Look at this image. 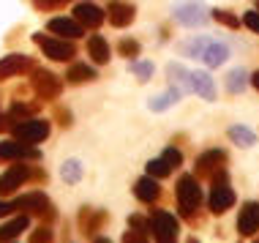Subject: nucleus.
<instances>
[{
	"mask_svg": "<svg viewBox=\"0 0 259 243\" xmlns=\"http://www.w3.org/2000/svg\"><path fill=\"white\" fill-rule=\"evenodd\" d=\"M232 205H235V189L227 180V170L219 167V170L213 172V186H210V194H207V211L213 213V216H221V213H227Z\"/></svg>",
	"mask_w": 259,
	"mask_h": 243,
	"instance_id": "obj_1",
	"label": "nucleus"
},
{
	"mask_svg": "<svg viewBox=\"0 0 259 243\" xmlns=\"http://www.w3.org/2000/svg\"><path fill=\"white\" fill-rule=\"evenodd\" d=\"M172 17L183 27H202L210 19V9L202 0H178L172 6Z\"/></svg>",
	"mask_w": 259,
	"mask_h": 243,
	"instance_id": "obj_2",
	"label": "nucleus"
},
{
	"mask_svg": "<svg viewBox=\"0 0 259 243\" xmlns=\"http://www.w3.org/2000/svg\"><path fill=\"white\" fill-rule=\"evenodd\" d=\"M33 41L41 47V52L50 60L58 63H68L71 58H76V47L71 44V38H60V36H47V33H36Z\"/></svg>",
	"mask_w": 259,
	"mask_h": 243,
	"instance_id": "obj_3",
	"label": "nucleus"
},
{
	"mask_svg": "<svg viewBox=\"0 0 259 243\" xmlns=\"http://www.w3.org/2000/svg\"><path fill=\"white\" fill-rule=\"evenodd\" d=\"M14 211H22L27 216H41L47 221L55 219V211H52V202L50 197H47L44 191H30V194H22V197H17L11 202Z\"/></svg>",
	"mask_w": 259,
	"mask_h": 243,
	"instance_id": "obj_4",
	"label": "nucleus"
},
{
	"mask_svg": "<svg viewBox=\"0 0 259 243\" xmlns=\"http://www.w3.org/2000/svg\"><path fill=\"white\" fill-rule=\"evenodd\" d=\"M199 202H202V189H199L197 178H194V175H183L178 180V205H180V213H183L186 219H191L194 213H197Z\"/></svg>",
	"mask_w": 259,
	"mask_h": 243,
	"instance_id": "obj_5",
	"label": "nucleus"
},
{
	"mask_svg": "<svg viewBox=\"0 0 259 243\" xmlns=\"http://www.w3.org/2000/svg\"><path fill=\"white\" fill-rule=\"evenodd\" d=\"M11 134L14 140H22V142H44L50 137V123L41 120V117H25V120L11 123Z\"/></svg>",
	"mask_w": 259,
	"mask_h": 243,
	"instance_id": "obj_6",
	"label": "nucleus"
},
{
	"mask_svg": "<svg viewBox=\"0 0 259 243\" xmlns=\"http://www.w3.org/2000/svg\"><path fill=\"white\" fill-rule=\"evenodd\" d=\"M30 85L38 99H44V101H52L63 93V82L52 71H47V68H30Z\"/></svg>",
	"mask_w": 259,
	"mask_h": 243,
	"instance_id": "obj_7",
	"label": "nucleus"
},
{
	"mask_svg": "<svg viewBox=\"0 0 259 243\" xmlns=\"http://www.w3.org/2000/svg\"><path fill=\"white\" fill-rule=\"evenodd\" d=\"M150 232H153V238L161 240V243L175 240V238H178V232H180L178 219H175L172 213H166V211H161V208H156V211L150 213Z\"/></svg>",
	"mask_w": 259,
	"mask_h": 243,
	"instance_id": "obj_8",
	"label": "nucleus"
},
{
	"mask_svg": "<svg viewBox=\"0 0 259 243\" xmlns=\"http://www.w3.org/2000/svg\"><path fill=\"white\" fill-rule=\"evenodd\" d=\"M25 158H38V150L33 148V142H22V140L0 142V161H25Z\"/></svg>",
	"mask_w": 259,
	"mask_h": 243,
	"instance_id": "obj_9",
	"label": "nucleus"
},
{
	"mask_svg": "<svg viewBox=\"0 0 259 243\" xmlns=\"http://www.w3.org/2000/svg\"><path fill=\"white\" fill-rule=\"evenodd\" d=\"M27 178H30V167H25V164H19V161L14 164V167H9V170L0 175V197H9V194H14Z\"/></svg>",
	"mask_w": 259,
	"mask_h": 243,
	"instance_id": "obj_10",
	"label": "nucleus"
},
{
	"mask_svg": "<svg viewBox=\"0 0 259 243\" xmlns=\"http://www.w3.org/2000/svg\"><path fill=\"white\" fill-rule=\"evenodd\" d=\"M30 68H33V58H27V55H6V58H0V82L19 77V74L30 71Z\"/></svg>",
	"mask_w": 259,
	"mask_h": 243,
	"instance_id": "obj_11",
	"label": "nucleus"
},
{
	"mask_svg": "<svg viewBox=\"0 0 259 243\" xmlns=\"http://www.w3.org/2000/svg\"><path fill=\"white\" fill-rule=\"evenodd\" d=\"M237 232L243 238H251L254 232H259V202H246L237 213Z\"/></svg>",
	"mask_w": 259,
	"mask_h": 243,
	"instance_id": "obj_12",
	"label": "nucleus"
},
{
	"mask_svg": "<svg viewBox=\"0 0 259 243\" xmlns=\"http://www.w3.org/2000/svg\"><path fill=\"white\" fill-rule=\"evenodd\" d=\"M134 17H137V9L131 3H125V0H112L107 6V19L115 27H128L134 22Z\"/></svg>",
	"mask_w": 259,
	"mask_h": 243,
	"instance_id": "obj_13",
	"label": "nucleus"
},
{
	"mask_svg": "<svg viewBox=\"0 0 259 243\" xmlns=\"http://www.w3.org/2000/svg\"><path fill=\"white\" fill-rule=\"evenodd\" d=\"M47 30L55 33V36H60V38H79V36H85V27H82L76 19H68V17H55L47 22Z\"/></svg>",
	"mask_w": 259,
	"mask_h": 243,
	"instance_id": "obj_14",
	"label": "nucleus"
},
{
	"mask_svg": "<svg viewBox=\"0 0 259 243\" xmlns=\"http://www.w3.org/2000/svg\"><path fill=\"white\" fill-rule=\"evenodd\" d=\"M74 19L82 27H99L104 19H107V11H101L99 6H93V3H76L74 6Z\"/></svg>",
	"mask_w": 259,
	"mask_h": 243,
	"instance_id": "obj_15",
	"label": "nucleus"
},
{
	"mask_svg": "<svg viewBox=\"0 0 259 243\" xmlns=\"http://www.w3.org/2000/svg\"><path fill=\"white\" fill-rule=\"evenodd\" d=\"M227 58H229V47L221 44V41H213V38H210V44H207L205 50H202V55H199V60H202L207 68L224 66V63H227Z\"/></svg>",
	"mask_w": 259,
	"mask_h": 243,
	"instance_id": "obj_16",
	"label": "nucleus"
},
{
	"mask_svg": "<svg viewBox=\"0 0 259 243\" xmlns=\"http://www.w3.org/2000/svg\"><path fill=\"white\" fill-rule=\"evenodd\" d=\"M227 164V153L224 150H219V148H210V150H205L199 158H197V172L199 175H213L219 167H224Z\"/></svg>",
	"mask_w": 259,
	"mask_h": 243,
	"instance_id": "obj_17",
	"label": "nucleus"
},
{
	"mask_svg": "<svg viewBox=\"0 0 259 243\" xmlns=\"http://www.w3.org/2000/svg\"><path fill=\"white\" fill-rule=\"evenodd\" d=\"M158 194H161V186H158V180L153 178V175H145V178H139L137 183H134V197L139 199V202H156L158 199Z\"/></svg>",
	"mask_w": 259,
	"mask_h": 243,
	"instance_id": "obj_18",
	"label": "nucleus"
},
{
	"mask_svg": "<svg viewBox=\"0 0 259 243\" xmlns=\"http://www.w3.org/2000/svg\"><path fill=\"white\" fill-rule=\"evenodd\" d=\"M166 77H169V85L178 88L180 93H194V88H191V71H188L186 66L169 63V66H166Z\"/></svg>",
	"mask_w": 259,
	"mask_h": 243,
	"instance_id": "obj_19",
	"label": "nucleus"
},
{
	"mask_svg": "<svg viewBox=\"0 0 259 243\" xmlns=\"http://www.w3.org/2000/svg\"><path fill=\"white\" fill-rule=\"evenodd\" d=\"M104 221H107V213H104V211L82 208V213H79V230L85 232V235H93V232H99L101 227H104Z\"/></svg>",
	"mask_w": 259,
	"mask_h": 243,
	"instance_id": "obj_20",
	"label": "nucleus"
},
{
	"mask_svg": "<svg viewBox=\"0 0 259 243\" xmlns=\"http://www.w3.org/2000/svg\"><path fill=\"white\" fill-rule=\"evenodd\" d=\"M191 88L205 101H215V85H213L207 71H191Z\"/></svg>",
	"mask_w": 259,
	"mask_h": 243,
	"instance_id": "obj_21",
	"label": "nucleus"
},
{
	"mask_svg": "<svg viewBox=\"0 0 259 243\" xmlns=\"http://www.w3.org/2000/svg\"><path fill=\"white\" fill-rule=\"evenodd\" d=\"M27 224H30L27 213H22V216H17L11 221H6V224H0V240H17L19 235L27 230Z\"/></svg>",
	"mask_w": 259,
	"mask_h": 243,
	"instance_id": "obj_22",
	"label": "nucleus"
},
{
	"mask_svg": "<svg viewBox=\"0 0 259 243\" xmlns=\"http://www.w3.org/2000/svg\"><path fill=\"white\" fill-rule=\"evenodd\" d=\"M88 52H90V58H93V63H99V66L109 63V44L101 36H90L88 38Z\"/></svg>",
	"mask_w": 259,
	"mask_h": 243,
	"instance_id": "obj_23",
	"label": "nucleus"
},
{
	"mask_svg": "<svg viewBox=\"0 0 259 243\" xmlns=\"http://www.w3.org/2000/svg\"><path fill=\"white\" fill-rule=\"evenodd\" d=\"M227 137L237 145V148H254L256 145V134L251 129H246V126H229Z\"/></svg>",
	"mask_w": 259,
	"mask_h": 243,
	"instance_id": "obj_24",
	"label": "nucleus"
},
{
	"mask_svg": "<svg viewBox=\"0 0 259 243\" xmlns=\"http://www.w3.org/2000/svg\"><path fill=\"white\" fill-rule=\"evenodd\" d=\"M246 88H248V71L246 68H232V71L227 74V90L232 96H240Z\"/></svg>",
	"mask_w": 259,
	"mask_h": 243,
	"instance_id": "obj_25",
	"label": "nucleus"
},
{
	"mask_svg": "<svg viewBox=\"0 0 259 243\" xmlns=\"http://www.w3.org/2000/svg\"><path fill=\"white\" fill-rule=\"evenodd\" d=\"M180 96H183V93H180L178 88H172V85H169V90H166V93H161V96H156V99H150V101H148V107L153 109V112H164V109H169L172 104L180 99Z\"/></svg>",
	"mask_w": 259,
	"mask_h": 243,
	"instance_id": "obj_26",
	"label": "nucleus"
},
{
	"mask_svg": "<svg viewBox=\"0 0 259 243\" xmlns=\"http://www.w3.org/2000/svg\"><path fill=\"white\" fill-rule=\"evenodd\" d=\"M66 79L71 82V85H82V82H90V79H96V71L90 66L85 63H71L68 66V74H66Z\"/></svg>",
	"mask_w": 259,
	"mask_h": 243,
	"instance_id": "obj_27",
	"label": "nucleus"
},
{
	"mask_svg": "<svg viewBox=\"0 0 259 243\" xmlns=\"http://www.w3.org/2000/svg\"><path fill=\"white\" fill-rule=\"evenodd\" d=\"M60 178L66 180L68 186L79 183V180H82V161H79V158H68V161H63V167H60Z\"/></svg>",
	"mask_w": 259,
	"mask_h": 243,
	"instance_id": "obj_28",
	"label": "nucleus"
},
{
	"mask_svg": "<svg viewBox=\"0 0 259 243\" xmlns=\"http://www.w3.org/2000/svg\"><path fill=\"white\" fill-rule=\"evenodd\" d=\"M38 112V104H22V101H14L11 109H9V123H17V120H25V117H33Z\"/></svg>",
	"mask_w": 259,
	"mask_h": 243,
	"instance_id": "obj_29",
	"label": "nucleus"
},
{
	"mask_svg": "<svg viewBox=\"0 0 259 243\" xmlns=\"http://www.w3.org/2000/svg\"><path fill=\"white\" fill-rule=\"evenodd\" d=\"M210 44V36H199V38H194V41H183L180 44V52L188 55V58H199L202 50Z\"/></svg>",
	"mask_w": 259,
	"mask_h": 243,
	"instance_id": "obj_30",
	"label": "nucleus"
},
{
	"mask_svg": "<svg viewBox=\"0 0 259 243\" xmlns=\"http://www.w3.org/2000/svg\"><path fill=\"white\" fill-rule=\"evenodd\" d=\"M131 74H137L139 82H150L153 79V71H156V66L150 63V60H131Z\"/></svg>",
	"mask_w": 259,
	"mask_h": 243,
	"instance_id": "obj_31",
	"label": "nucleus"
},
{
	"mask_svg": "<svg viewBox=\"0 0 259 243\" xmlns=\"http://www.w3.org/2000/svg\"><path fill=\"white\" fill-rule=\"evenodd\" d=\"M117 52H120L123 58H128V60H137L139 52H142V44H139L137 38H123L120 47H117Z\"/></svg>",
	"mask_w": 259,
	"mask_h": 243,
	"instance_id": "obj_32",
	"label": "nucleus"
},
{
	"mask_svg": "<svg viewBox=\"0 0 259 243\" xmlns=\"http://www.w3.org/2000/svg\"><path fill=\"white\" fill-rule=\"evenodd\" d=\"M145 170H148V175H153V178H166L169 172H175L172 167L164 161V158H153V161H148Z\"/></svg>",
	"mask_w": 259,
	"mask_h": 243,
	"instance_id": "obj_33",
	"label": "nucleus"
},
{
	"mask_svg": "<svg viewBox=\"0 0 259 243\" xmlns=\"http://www.w3.org/2000/svg\"><path fill=\"white\" fill-rule=\"evenodd\" d=\"M210 17H213L215 22H221L224 27H232V30L240 25V19H237L235 14H229V11H224V9H213V11H210Z\"/></svg>",
	"mask_w": 259,
	"mask_h": 243,
	"instance_id": "obj_34",
	"label": "nucleus"
},
{
	"mask_svg": "<svg viewBox=\"0 0 259 243\" xmlns=\"http://www.w3.org/2000/svg\"><path fill=\"white\" fill-rule=\"evenodd\" d=\"M128 227H131V230H137V232H145V235L150 232V221L145 219L142 213H131V216H128Z\"/></svg>",
	"mask_w": 259,
	"mask_h": 243,
	"instance_id": "obj_35",
	"label": "nucleus"
},
{
	"mask_svg": "<svg viewBox=\"0 0 259 243\" xmlns=\"http://www.w3.org/2000/svg\"><path fill=\"white\" fill-rule=\"evenodd\" d=\"M161 158H164V161L169 164L172 170H178V167L183 164V153H180L178 148H164V153H161Z\"/></svg>",
	"mask_w": 259,
	"mask_h": 243,
	"instance_id": "obj_36",
	"label": "nucleus"
},
{
	"mask_svg": "<svg viewBox=\"0 0 259 243\" xmlns=\"http://www.w3.org/2000/svg\"><path fill=\"white\" fill-rule=\"evenodd\" d=\"M243 25H246L248 30L259 33V9H251V11L243 14Z\"/></svg>",
	"mask_w": 259,
	"mask_h": 243,
	"instance_id": "obj_37",
	"label": "nucleus"
},
{
	"mask_svg": "<svg viewBox=\"0 0 259 243\" xmlns=\"http://www.w3.org/2000/svg\"><path fill=\"white\" fill-rule=\"evenodd\" d=\"M68 0H33V6L41 11H52V9H60V6H66Z\"/></svg>",
	"mask_w": 259,
	"mask_h": 243,
	"instance_id": "obj_38",
	"label": "nucleus"
},
{
	"mask_svg": "<svg viewBox=\"0 0 259 243\" xmlns=\"http://www.w3.org/2000/svg\"><path fill=\"white\" fill-rule=\"evenodd\" d=\"M30 240H33V243H44V240H52V230H50V227H38V230L30 235Z\"/></svg>",
	"mask_w": 259,
	"mask_h": 243,
	"instance_id": "obj_39",
	"label": "nucleus"
},
{
	"mask_svg": "<svg viewBox=\"0 0 259 243\" xmlns=\"http://www.w3.org/2000/svg\"><path fill=\"white\" fill-rule=\"evenodd\" d=\"M145 238H148V235L145 232H137V230H128L123 235V240H139V243H145Z\"/></svg>",
	"mask_w": 259,
	"mask_h": 243,
	"instance_id": "obj_40",
	"label": "nucleus"
},
{
	"mask_svg": "<svg viewBox=\"0 0 259 243\" xmlns=\"http://www.w3.org/2000/svg\"><path fill=\"white\" fill-rule=\"evenodd\" d=\"M11 211H14L11 202H3V199H0V219H3V216H9Z\"/></svg>",
	"mask_w": 259,
	"mask_h": 243,
	"instance_id": "obj_41",
	"label": "nucleus"
},
{
	"mask_svg": "<svg viewBox=\"0 0 259 243\" xmlns=\"http://www.w3.org/2000/svg\"><path fill=\"white\" fill-rule=\"evenodd\" d=\"M11 129V123H9V117H6L3 112H0V131H9Z\"/></svg>",
	"mask_w": 259,
	"mask_h": 243,
	"instance_id": "obj_42",
	"label": "nucleus"
},
{
	"mask_svg": "<svg viewBox=\"0 0 259 243\" xmlns=\"http://www.w3.org/2000/svg\"><path fill=\"white\" fill-rule=\"evenodd\" d=\"M248 82H251V85H254V88L259 90V71H254V74H251V77H248Z\"/></svg>",
	"mask_w": 259,
	"mask_h": 243,
	"instance_id": "obj_43",
	"label": "nucleus"
},
{
	"mask_svg": "<svg viewBox=\"0 0 259 243\" xmlns=\"http://www.w3.org/2000/svg\"><path fill=\"white\" fill-rule=\"evenodd\" d=\"M256 9H259V0H256Z\"/></svg>",
	"mask_w": 259,
	"mask_h": 243,
	"instance_id": "obj_44",
	"label": "nucleus"
}]
</instances>
